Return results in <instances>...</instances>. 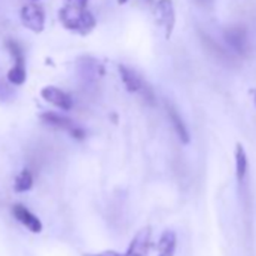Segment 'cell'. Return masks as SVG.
I'll return each instance as SVG.
<instances>
[{"instance_id": "cell-6", "label": "cell", "mask_w": 256, "mask_h": 256, "mask_svg": "<svg viewBox=\"0 0 256 256\" xmlns=\"http://www.w3.org/2000/svg\"><path fill=\"white\" fill-rule=\"evenodd\" d=\"M22 22L28 29L40 34L44 29V12L36 5H26L22 10Z\"/></svg>"}, {"instance_id": "cell-1", "label": "cell", "mask_w": 256, "mask_h": 256, "mask_svg": "<svg viewBox=\"0 0 256 256\" xmlns=\"http://www.w3.org/2000/svg\"><path fill=\"white\" fill-rule=\"evenodd\" d=\"M60 22L64 23V26L72 32H78V34H89V30H92L95 28V18L92 17L90 12L86 11V8H80V6H74V5H65L60 12H59Z\"/></svg>"}, {"instance_id": "cell-18", "label": "cell", "mask_w": 256, "mask_h": 256, "mask_svg": "<svg viewBox=\"0 0 256 256\" xmlns=\"http://www.w3.org/2000/svg\"><path fill=\"white\" fill-rule=\"evenodd\" d=\"M196 2H198L199 5H204V6H208V5L211 4V0H196Z\"/></svg>"}, {"instance_id": "cell-17", "label": "cell", "mask_w": 256, "mask_h": 256, "mask_svg": "<svg viewBox=\"0 0 256 256\" xmlns=\"http://www.w3.org/2000/svg\"><path fill=\"white\" fill-rule=\"evenodd\" d=\"M68 5H74V6H80V8H86L88 0H66Z\"/></svg>"}, {"instance_id": "cell-19", "label": "cell", "mask_w": 256, "mask_h": 256, "mask_svg": "<svg viewBox=\"0 0 256 256\" xmlns=\"http://www.w3.org/2000/svg\"><path fill=\"white\" fill-rule=\"evenodd\" d=\"M250 95L253 96V101H254V104H256V89H250Z\"/></svg>"}, {"instance_id": "cell-14", "label": "cell", "mask_w": 256, "mask_h": 256, "mask_svg": "<svg viewBox=\"0 0 256 256\" xmlns=\"http://www.w3.org/2000/svg\"><path fill=\"white\" fill-rule=\"evenodd\" d=\"M32 186H34V175H32V172L28 170V169H23L17 175V178L14 181V190L17 193H24V192H29L32 188Z\"/></svg>"}, {"instance_id": "cell-11", "label": "cell", "mask_w": 256, "mask_h": 256, "mask_svg": "<svg viewBox=\"0 0 256 256\" xmlns=\"http://www.w3.org/2000/svg\"><path fill=\"white\" fill-rule=\"evenodd\" d=\"M176 242H178L176 234L172 229H166L160 235V240H158V244H157L158 256H175Z\"/></svg>"}, {"instance_id": "cell-13", "label": "cell", "mask_w": 256, "mask_h": 256, "mask_svg": "<svg viewBox=\"0 0 256 256\" xmlns=\"http://www.w3.org/2000/svg\"><path fill=\"white\" fill-rule=\"evenodd\" d=\"M235 175H236V181L242 182L246 175H247V168H248V160H247V154L244 146L238 142L235 145Z\"/></svg>"}, {"instance_id": "cell-15", "label": "cell", "mask_w": 256, "mask_h": 256, "mask_svg": "<svg viewBox=\"0 0 256 256\" xmlns=\"http://www.w3.org/2000/svg\"><path fill=\"white\" fill-rule=\"evenodd\" d=\"M80 72L86 80L92 82L100 74V65L92 59H83V62L80 65Z\"/></svg>"}, {"instance_id": "cell-9", "label": "cell", "mask_w": 256, "mask_h": 256, "mask_svg": "<svg viewBox=\"0 0 256 256\" xmlns=\"http://www.w3.org/2000/svg\"><path fill=\"white\" fill-rule=\"evenodd\" d=\"M157 16L160 18V23L166 29V36L169 38L175 26V11H174L172 0H160L157 4Z\"/></svg>"}, {"instance_id": "cell-3", "label": "cell", "mask_w": 256, "mask_h": 256, "mask_svg": "<svg viewBox=\"0 0 256 256\" xmlns=\"http://www.w3.org/2000/svg\"><path fill=\"white\" fill-rule=\"evenodd\" d=\"M119 74H120V78H122V82L125 84V89L128 92L140 94L142 98L150 106H154L156 104V96H154L152 89L142 80V77L136 71H133L132 68H128L125 65H119Z\"/></svg>"}, {"instance_id": "cell-4", "label": "cell", "mask_w": 256, "mask_h": 256, "mask_svg": "<svg viewBox=\"0 0 256 256\" xmlns=\"http://www.w3.org/2000/svg\"><path fill=\"white\" fill-rule=\"evenodd\" d=\"M6 47L14 58V66L8 71V80L11 84L22 86L26 82V64H24L23 48L16 41H8Z\"/></svg>"}, {"instance_id": "cell-8", "label": "cell", "mask_w": 256, "mask_h": 256, "mask_svg": "<svg viewBox=\"0 0 256 256\" xmlns=\"http://www.w3.org/2000/svg\"><path fill=\"white\" fill-rule=\"evenodd\" d=\"M166 110H168V116H169V120L174 126V130L178 136V139L181 140L182 145H188L190 144V133L187 130V125L186 122L182 120L181 114L178 113V110L172 106V104H166Z\"/></svg>"}, {"instance_id": "cell-12", "label": "cell", "mask_w": 256, "mask_h": 256, "mask_svg": "<svg viewBox=\"0 0 256 256\" xmlns=\"http://www.w3.org/2000/svg\"><path fill=\"white\" fill-rule=\"evenodd\" d=\"M40 118L46 125H50L53 128H58V130H64V132H68V133L76 126V124L71 119H68L65 116H60V114H58L54 112H46Z\"/></svg>"}, {"instance_id": "cell-16", "label": "cell", "mask_w": 256, "mask_h": 256, "mask_svg": "<svg viewBox=\"0 0 256 256\" xmlns=\"http://www.w3.org/2000/svg\"><path fill=\"white\" fill-rule=\"evenodd\" d=\"M70 134H71V138L72 139H77V140H83L84 138H86V132L83 130L82 126H78V125H76L72 130L70 132Z\"/></svg>"}, {"instance_id": "cell-5", "label": "cell", "mask_w": 256, "mask_h": 256, "mask_svg": "<svg viewBox=\"0 0 256 256\" xmlns=\"http://www.w3.org/2000/svg\"><path fill=\"white\" fill-rule=\"evenodd\" d=\"M41 96H42L47 102L56 106V107L60 108V110H71L72 106H74L72 98H71L66 92H64L62 89H59V88H56V86H46V88L41 90Z\"/></svg>"}, {"instance_id": "cell-20", "label": "cell", "mask_w": 256, "mask_h": 256, "mask_svg": "<svg viewBox=\"0 0 256 256\" xmlns=\"http://www.w3.org/2000/svg\"><path fill=\"white\" fill-rule=\"evenodd\" d=\"M118 4L119 5H124V4H126V0H118Z\"/></svg>"}, {"instance_id": "cell-10", "label": "cell", "mask_w": 256, "mask_h": 256, "mask_svg": "<svg viewBox=\"0 0 256 256\" xmlns=\"http://www.w3.org/2000/svg\"><path fill=\"white\" fill-rule=\"evenodd\" d=\"M224 40L230 48H234L240 54H246L247 52V34L242 28H230L224 30Z\"/></svg>"}, {"instance_id": "cell-7", "label": "cell", "mask_w": 256, "mask_h": 256, "mask_svg": "<svg viewBox=\"0 0 256 256\" xmlns=\"http://www.w3.org/2000/svg\"><path fill=\"white\" fill-rule=\"evenodd\" d=\"M12 214H14V217H16L23 226H26L30 232L40 234V232L42 230V223H41V220H40L35 214H32L24 205H22V204L12 205Z\"/></svg>"}, {"instance_id": "cell-2", "label": "cell", "mask_w": 256, "mask_h": 256, "mask_svg": "<svg viewBox=\"0 0 256 256\" xmlns=\"http://www.w3.org/2000/svg\"><path fill=\"white\" fill-rule=\"evenodd\" d=\"M151 246V228H142L130 242V247L125 253H118L114 250H106L100 253H86L84 256H148Z\"/></svg>"}]
</instances>
